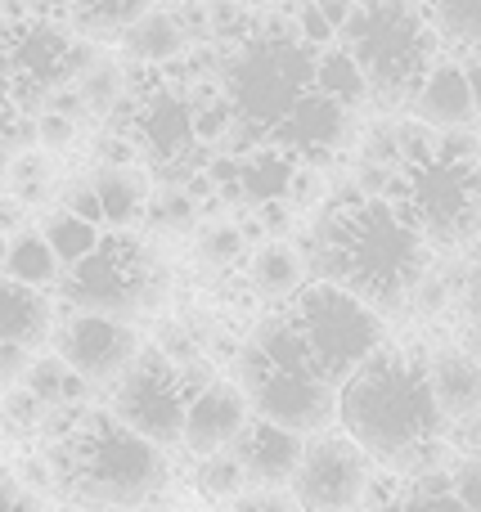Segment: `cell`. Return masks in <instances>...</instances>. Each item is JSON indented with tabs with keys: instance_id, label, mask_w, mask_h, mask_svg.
Segmentation results:
<instances>
[{
	"instance_id": "1",
	"label": "cell",
	"mask_w": 481,
	"mask_h": 512,
	"mask_svg": "<svg viewBox=\"0 0 481 512\" xmlns=\"http://www.w3.org/2000/svg\"><path fill=\"white\" fill-rule=\"evenodd\" d=\"M338 423L396 477H423L450 454L446 418L432 405L419 351L383 342L338 391Z\"/></svg>"
},
{
	"instance_id": "2",
	"label": "cell",
	"mask_w": 481,
	"mask_h": 512,
	"mask_svg": "<svg viewBox=\"0 0 481 512\" xmlns=\"http://www.w3.org/2000/svg\"><path fill=\"white\" fill-rule=\"evenodd\" d=\"M302 256L306 274H315L320 283H338L378 315H392L410 306L414 283L432 270L437 252L392 203H351L324 207L311 234V252Z\"/></svg>"
},
{
	"instance_id": "3",
	"label": "cell",
	"mask_w": 481,
	"mask_h": 512,
	"mask_svg": "<svg viewBox=\"0 0 481 512\" xmlns=\"http://www.w3.org/2000/svg\"><path fill=\"white\" fill-rule=\"evenodd\" d=\"M50 477L81 512H131L167 490L171 463L167 450L140 441L104 409H81L68 436L45 445Z\"/></svg>"
},
{
	"instance_id": "4",
	"label": "cell",
	"mask_w": 481,
	"mask_h": 512,
	"mask_svg": "<svg viewBox=\"0 0 481 512\" xmlns=\"http://www.w3.org/2000/svg\"><path fill=\"white\" fill-rule=\"evenodd\" d=\"M234 387L243 391L257 423L284 427L302 441L338 423V387L315 373L284 310L261 319L248 342L234 351Z\"/></svg>"
},
{
	"instance_id": "5",
	"label": "cell",
	"mask_w": 481,
	"mask_h": 512,
	"mask_svg": "<svg viewBox=\"0 0 481 512\" xmlns=\"http://www.w3.org/2000/svg\"><path fill=\"white\" fill-rule=\"evenodd\" d=\"M338 50L360 63L369 95L383 104H410L428 72L441 63L437 32L410 0H383V5H356L338 32Z\"/></svg>"
},
{
	"instance_id": "6",
	"label": "cell",
	"mask_w": 481,
	"mask_h": 512,
	"mask_svg": "<svg viewBox=\"0 0 481 512\" xmlns=\"http://www.w3.org/2000/svg\"><path fill=\"white\" fill-rule=\"evenodd\" d=\"M221 90L230 99L234 117H248L261 131H275L293 104L315 81V50L284 32V23H270V32L248 36L243 45H221Z\"/></svg>"
},
{
	"instance_id": "7",
	"label": "cell",
	"mask_w": 481,
	"mask_h": 512,
	"mask_svg": "<svg viewBox=\"0 0 481 512\" xmlns=\"http://www.w3.org/2000/svg\"><path fill=\"white\" fill-rule=\"evenodd\" d=\"M288 324H293L302 351L311 355L315 373L329 387L342 391V382L387 342V324L378 310H369L360 297L342 292L338 283L311 279L293 301H288Z\"/></svg>"
},
{
	"instance_id": "8",
	"label": "cell",
	"mask_w": 481,
	"mask_h": 512,
	"mask_svg": "<svg viewBox=\"0 0 481 512\" xmlns=\"http://www.w3.org/2000/svg\"><path fill=\"white\" fill-rule=\"evenodd\" d=\"M59 297L77 315H104L135 324V315L167 297V270L131 234H104L81 265L63 270Z\"/></svg>"
},
{
	"instance_id": "9",
	"label": "cell",
	"mask_w": 481,
	"mask_h": 512,
	"mask_svg": "<svg viewBox=\"0 0 481 512\" xmlns=\"http://www.w3.org/2000/svg\"><path fill=\"white\" fill-rule=\"evenodd\" d=\"M432 252L464 248L481 234V153L446 158L432 153L419 167H401V203H392Z\"/></svg>"
},
{
	"instance_id": "10",
	"label": "cell",
	"mask_w": 481,
	"mask_h": 512,
	"mask_svg": "<svg viewBox=\"0 0 481 512\" xmlns=\"http://www.w3.org/2000/svg\"><path fill=\"white\" fill-rule=\"evenodd\" d=\"M185 409H189V396L180 387L176 364H167L158 351H140L131 369L113 382V396H108L104 414L113 423H122L126 432H135L140 441L167 450V445H180Z\"/></svg>"
},
{
	"instance_id": "11",
	"label": "cell",
	"mask_w": 481,
	"mask_h": 512,
	"mask_svg": "<svg viewBox=\"0 0 481 512\" xmlns=\"http://www.w3.org/2000/svg\"><path fill=\"white\" fill-rule=\"evenodd\" d=\"M369 481H374V459L347 432L329 427L302 445L288 495L297 512H356L369 495Z\"/></svg>"
},
{
	"instance_id": "12",
	"label": "cell",
	"mask_w": 481,
	"mask_h": 512,
	"mask_svg": "<svg viewBox=\"0 0 481 512\" xmlns=\"http://www.w3.org/2000/svg\"><path fill=\"white\" fill-rule=\"evenodd\" d=\"M50 342H54V355L90 387H113L135 364V355L144 351L135 324L104 319V315H77V310L54 319Z\"/></svg>"
},
{
	"instance_id": "13",
	"label": "cell",
	"mask_w": 481,
	"mask_h": 512,
	"mask_svg": "<svg viewBox=\"0 0 481 512\" xmlns=\"http://www.w3.org/2000/svg\"><path fill=\"white\" fill-rule=\"evenodd\" d=\"M351 140H356V117L342 104H333V99L315 95V90H306L293 104V113L270 131V144H275L284 158H293L297 167H302V162H324L329 153L347 149Z\"/></svg>"
},
{
	"instance_id": "14",
	"label": "cell",
	"mask_w": 481,
	"mask_h": 512,
	"mask_svg": "<svg viewBox=\"0 0 481 512\" xmlns=\"http://www.w3.org/2000/svg\"><path fill=\"white\" fill-rule=\"evenodd\" d=\"M252 423V409L243 400V391L234 382L216 378L207 391H198L185 409V432H180V445H185L194 459H212V454H230L234 441L243 436V427Z\"/></svg>"
},
{
	"instance_id": "15",
	"label": "cell",
	"mask_w": 481,
	"mask_h": 512,
	"mask_svg": "<svg viewBox=\"0 0 481 512\" xmlns=\"http://www.w3.org/2000/svg\"><path fill=\"white\" fill-rule=\"evenodd\" d=\"M302 445H306L302 436L252 418V423L243 427V436L234 441L230 454L239 459L248 490H288L297 463H302Z\"/></svg>"
},
{
	"instance_id": "16",
	"label": "cell",
	"mask_w": 481,
	"mask_h": 512,
	"mask_svg": "<svg viewBox=\"0 0 481 512\" xmlns=\"http://www.w3.org/2000/svg\"><path fill=\"white\" fill-rule=\"evenodd\" d=\"M423 369H428L432 405L441 409L446 427L481 414V364L473 355H464L459 346L455 351H432L423 355Z\"/></svg>"
},
{
	"instance_id": "17",
	"label": "cell",
	"mask_w": 481,
	"mask_h": 512,
	"mask_svg": "<svg viewBox=\"0 0 481 512\" xmlns=\"http://www.w3.org/2000/svg\"><path fill=\"white\" fill-rule=\"evenodd\" d=\"M54 333V306L50 292L23 288V283L0 274V346H23L41 351Z\"/></svg>"
},
{
	"instance_id": "18",
	"label": "cell",
	"mask_w": 481,
	"mask_h": 512,
	"mask_svg": "<svg viewBox=\"0 0 481 512\" xmlns=\"http://www.w3.org/2000/svg\"><path fill=\"white\" fill-rule=\"evenodd\" d=\"M410 104H414V117H419L428 131H464L468 122H477L464 68H459V63H446V59L428 72V81L419 86V95H414Z\"/></svg>"
},
{
	"instance_id": "19",
	"label": "cell",
	"mask_w": 481,
	"mask_h": 512,
	"mask_svg": "<svg viewBox=\"0 0 481 512\" xmlns=\"http://www.w3.org/2000/svg\"><path fill=\"white\" fill-rule=\"evenodd\" d=\"M117 45H122L126 63L158 72V68H167V63L185 59L189 36H185V27H180L176 9H144V14L122 32Z\"/></svg>"
},
{
	"instance_id": "20",
	"label": "cell",
	"mask_w": 481,
	"mask_h": 512,
	"mask_svg": "<svg viewBox=\"0 0 481 512\" xmlns=\"http://www.w3.org/2000/svg\"><path fill=\"white\" fill-rule=\"evenodd\" d=\"M90 185H95L108 234H131V225L149 212V180L135 167H95Z\"/></svg>"
},
{
	"instance_id": "21",
	"label": "cell",
	"mask_w": 481,
	"mask_h": 512,
	"mask_svg": "<svg viewBox=\"0 0 481 512\" xmlns=\"http://www.w3.org/2000/svg\"><path fill=\"white\" fill-rule=\"evenodd\" d=\"M248 283L266 301H293L311 283L302 248H293L288 239H266L248 261Z\"/></svg>"
},
{
	"instance_id": "22",
	"label": "cell",
	"mask_w": 481,
	"mask_h": 512,
	"mask_svg": "<svg viewBox=\"0 0 481 512\" xmlns=\"http://www.w3.org/2000/svg\"><path fill=\"white\" fill-rule=\"evenodd\" d=\"M293 171H297V162L284 158L275 144H266V149L248 153V158H239V198H243L248 207L284 203V198H288V185H293Z\"/></svg>"
},
{
	"instance_id": "23",
	"label": "cell",
	"mask_w": 481,
	"mask_h": 512,
	"mask_svg": "<svg viewBox=\"0 0 481 512\" xmlns=\"http://www.w3.org/2000/svg\"><path fill=\"white\" fill-rule=\"evenodd\" d=\"M18 387L41 400L45 409H81L90 396V382H81L59 355H32V364H27Z\"/></svg>"
},
{
	"instance_id": "24",
	"label": "cell",
	"mask_w": 481,
	"mask_h": 512,
	"mask_svg": "<svg viewBox=\"0 0 481 512\" xmlns=\"http://www.w3.org/2000/svg\"><path fill=\"white\" fill-rule=\"evenodd\" d=\"M5 279L23 283V288H36V292H50V288H59V279H63V265L54 261V252H50V248H45L41 230H18L14 239H9Z\"/></svg>"
},
{
	"instance_id": "25",
	"label": "cell",
	"mask_w": 481,
	"mask_h": 512,
	"mask_svg": "<svg viewBox=\"0 0 481 512\" xmlns=\"http://www.w3.org/2000/svg\"><path fill=\"white\" fill-rule=\"evenodd\" d=\"M311 90H315V95H324V99H333V104H342L347 113L369 99V81H365V72H360V63L351 59L347 50H338V45L315 54Z\"/></svg>"
},
{
	"instance_id": "26",
	"label": "cell",
	"mask_w": 481,
	"mask_h": 512,
	"mask_svg": "<svg viewBox=\"0 0 481 512\" xmlns=\"http://www.w3.org/2000/svg\"><path fill=\"white\" fill-rule=\"evenodd\" d=\"M72 90L81 95V104H86L90 117H108L126 99V68L99 50L95 59H90L77 77H72Z\"/></svg>"
},
{
	"instance_id": "27",
	"label": "cell",
	"mask_w": 481,
	"mask_h": 512,
	"mask_svg": "<svg viewBox=\"0 0 481 512\" xmlns=\"http://www.w3.org/2000/svg\"><path fill=\"white\" fill-rule=\"evenodd\" d=\"M41 239H45V248L54 252V261H59L63 270H72V265H81L90 252L99 248L104 230H95V225H86L81 216H72V212H63V207H59V212L45 216Z\"/></svg>"
},
{
	"instance_id": "28",
	"label": "cell",
	"mask_w": 481,
	"mask_h": 512,
	"mask_svg": "<svg viewBox=\"0 0 481 512\" xmlns=\"http://www.w3.org/2000/svg\"><path fill=\"white\" fill-rule=\"evenodd\" d=\"M248 248L252 243L239 221H212V225H203L194 239V256L207 270H234V265L248 256Z\"/></svg>"
},
{
	"instance_id": "29",
	"label": "cell",
	"mask_w": 481,
	"mask_h": 512,
	"mask_svg": "<svg viewBox=\"0 0 481 512\" xmlns=\"http://www.w3.org/2000/svg\"><path fill=\"white\" fill-rule=\"evenodd\" d=\"M0 180H5L14 203L32 207V203H45L54 171H50V158H45L41 149H27V153H18V158H9V167L0 171Z\"/></svg>"
},
{
	"instance_id": "30",
	"label": "cell",
	"mask_w": 481,
	"mask_h": 512,
	"mask_svg": "<svg viewBox=\"0 0 481 512\" xmlns=\"http://www.w3.org/2000/svg\"><path fill=\"white\" fill-rule=\"evenodd\" d=\"M432 32L455 45H481V0H432Z\"/></svg>"
},
{
	"instance_id": "31",
	"label": "cell",
	"mask_w": 481,
	"mask_h": 512,
	"mask_svg": "<svg viewBox=\"0 0 481 512\" xmlns=\"http://www.w3.org/2000/svg\"><path fill=\"white\" fill-rule=\"evenodd\" d=\"M198 490H203L207 499H216V504H225V499H239L243 490H248V481H243V468L234 454H212V459L198 463Z\"/></svg>"
},
{
	"instance_id": "32",
	"label": "cell",
	"mask_w": 481,
	"mask_h": 512,
	"mask_svg": "<svg viewBox=\"0 0 481 512\" xmlns=\"http://www.w3.org/2000/svg\"><path fill=\"white\" fill-rule=\"evenodd\" d=\"M149 225L153 230H189L194 225V216H198V203L185 194V189H162L158 198H149Z\"/></svg>"
},
{
	"instance_id": "33",
	"label": "cell",
	"mask_w": 481,
	"mask_h": 512,
	"mask_svg": "<svg viewBox=\"0 0 481 512\" xmlns=\"http://www.w3.org/2000/svg\"><path fill=\"white\" fill-rule=\"evenodd\" d=\"M45 414H50V409H45L36 396H27L23 387H9V391H5V405H0V423H5L9 432H41V427H45Z\"/></svg>"
},
{
	"instance_id": "34",
	"label": "cell",
	"mask_w": 481,
	"mask_h": 512,
	"mask_svg": "<svg viewBox=\"0 0 481 512\" xmlns=\"http://www.w3.org/2000/svg\"><path fill=\"white\" fill-rule=\"evenodd\" d=\"M365 162L369 167L401 171V131H396V122H378L365 131Z\"/></svg>"
},
{
	"instance_id": "35",
	"label": "cell",
	"mask_w": 481,
	"mask_h": 512,
	"mask_svg": "<svg viewBox=\"0 0 481 512\" xmlns=\"http://www.w3.org/2000/svg\"><path fill=\"white\" fill-rule=\"evenodd\" d=\"M450 495L464 512H481V454H468L459 468H450Z\"/></svg>"
},
{
	"instance_id": "36",
	"label": "cell",
	"mask_w": 481,
	"mask_h": 512,
	"mask_svg": "<svg viewBox=\"0 0 481 512\" xmlns=\"http://www.w3.org/2000/svg\"><path fill=\"white\" fill-rule=\"evenodd\" d=\"M72 140H77V122H68V117H59V113L36 117V149H41L45 158H50V153L72 149Z\"/></svg>"
},
{
	"instance_id": "37",
	"label": "cell",
	"mask_w": 481,
	"mask_h": 512,
	"mask_svg": "<svg viewBox=\"0 0 481 512\" xmlns=\"http://www.w3.org/2000/svg\"><path fill=\"white\" fill-rule=\"evenodd\" d=\"M450 283H455V279H446V274L428 270L419 283H414L410 306L419 310V315H441V310H446V301H450Z\"/></svg>"
},
{
	"instance_id": "38",
	"label": "cell",
	"mask_w": 481,
	"mask_h": 512,
	"mask_svg": "<svg viewBox=\"0 0 481 512\" xmlns=\"http://www.w3.org/2000/svg\"><path fill=\"white\" fill-rule=\"evenodd\" d=\"M63 212L81 216L86 225H95V230H104V216H99V198H95V185L86 180H72L68 189H63Z\"/></svg>"
},
{
	"instance_id": "39",
	"label": "cell",
	"mask_w": 481,
	"mask_h": 512,
	"mask_svg": "<svg viewBox=\"0 0 481 512\" xmlns=\"http://www.w3.org/2000/svg\"><path fill=\"white\" fill-rule=\"evenodd\" d=\"M252 216H257L261 239H288L297 225V212L288 203H261V207H252Z\"/></svg>"
},
{
	"instance_id": "40",
	"label": "cell",
	"mask_w": 481,
	"mask_h": 512,
	"mask_svg": "<svg viewBox=\"0 0 481 512\" xmlns=\"http://www.w3.org/2000/svg\"><path fill=\"white\" fill-rule=\"evenodd\" d=\"M230 508L234 512H297L293 495H284V490H243Z\"/></svg>"
},
{
	"instance_id": "41",
	"label": "cell",
	"mask_w": 481,
	"mask_h": 512,
	"mask_svg": "<svg viewBox=\"0 0 481 512\" xmlns=\"http://www.w3.org/2000/svg\"><path fill=\"white\" fill-rule=\"evenodd\" d=\"M95 153H99V167H131L135 162V144L126 140V135H99V144H95Z\"/></svg>"
},
{
	"instance_id": "42",
	"label": "cell",
	"mask_w": 481,
	"mask_h": 512,
	"mask_svg": "<svg viewBox=\"0 0 481 512\" xmlns=\"http://www.w3.org/2000/svg\"><path fill=\"white\" fill-rule=\"evenodd\" d=\"M27 364H32V351H23V346H0V387H18L27 373Z\"/></svg>"
},
{
	"instance_id": "43",
	"label": "cell",
	"mask_w": 481,
	"mask_h": 512,
	"mask_svg": "<svg viewBox=\"0 0 481 512\" xmlns=\"http://www.w3.org/2000/svg\"><path fill=\"white\" fill-rule=\"evenodd\" d=\"M446 445H459L464 454H481V414L450 423V427H446Z\"/></svg>"
},
{
	"instance_id": "44",
	"label": "cell",
	"mask_w": 481,
	"mask_h": 512,
	"mask_svg": "<svg viewBox=\"0 0 481 512\" xmlns=\"http://www.w3.org/2000/svg\"><path fill=\"white\" fill-rule=\"evenodd\" d=\"M464 306H468V324H481V256L464 279Z\"/></svg>"
},
{
	"instance_id": "45",
	"label": "cell",
	"mask_w": 481,
	"mask_h": 512,
	"mask_svg": "<svg viewBox=\"0 0 481 512\" xmlns=\"http://www.w3.org/2000/svg\"><path fill=\"white\" fill-rule=\"evenodd\" d=\"M315 9L324 14V23L333 27V32H342V23L351 18V9H356V0H315Z\"/></svg>"
},
{
	"instance_id": "46",
	"label": "cell",
	"mask_w": 481,
	"mask_h": 512,
	"mask_svg": "<svg viewBox=\"0 0 481 512\" xmlns=\"http://www.w3.org/2000/svg\"><path fill=\"white\" fill-rule=\"evenodd\" d=\"M23 225V203H14L9 194H0V239H14Z\"/></svg>"
},
{
	"instance_id": "47",
	"label": "cell",
	"mask_w": 481,
	"mask_h": 512,
	"mask_svg": "<svg viewBox=\"0 0 481 512\" xmlns=\"http://www.w3.org/2000/svg\"><path fill=\"white\" fill-rule=\"evenodd\" d=\"M464 81H468V99H473V113L481 117V63H477V59L464 63Z\"/></svg>"
},
{
	"instance_id": "48",
	"label": "cell",
	"mask_w": 481,
	"mask_h": 512,
	"mask_svg": "<svg viewBox=\"0 0 481 512\" xmlns=\"http://www.w3.org/2000/svg\"><path fill=\"white\" fill-rule=\"evenodd\" d=\"M14 499H18V481L9 472H0V512H14Z\"/></svg>"
},
{
	"instance_id": "49",
	"label": "cell",
	"mask_w": 481,
	"mask_h": 512,
	"mask_svg": "<svg viewBox=\"0 0 481 512\" xmlns=\"http://www.w3.org/2000/svg\"><path fill=\"white\" fill-rule=\"evenodd\" d=\"M464 355H473V360L481 364V324H468L464 328V346H459Z\"/></svg>"
},
{
	"instance_id": "50",
	"label": "cell",
	"mask_w": 481,
	"mask_h": 512,
	"mask_svg": "<svg viewBox=\"0 0 481 512\" xmlns=\"http://www.w3.org/2000/svg\"><path fill=\"white\" fill-rule=\"evenodd\" d=\"M5 256H9V239H0V274H5Z\"/></svg>"
},
{
	"instance_id": "51",
	"label": "cell",
	"mask_w": 481,
	"mask_h": 512,
	"mask_svg": "<svg viewBox=\"0 0 481 512\" xmlns=\"http://www.w3.org/2000/svg\"><path fill=\"white\" fill-rule=\"evenodd\" d=\"M473 59H477V63H481V45H477V54H473Z\"/></svg>"
},
{
	"instance_id": "52",
	"label": "cell",
	"mask_w": 481,
	"mask_h": 512,
	"mask_svg": "<svg viewBox=\"0 0 481 512\" xmlns=\"http://www.w3.org/2000/svg\"><path fill=\"white\" fill-rule=\"evenodd\" d=\"M369 5H383V0H369Z\"/></svg>"
}]
</instances>
